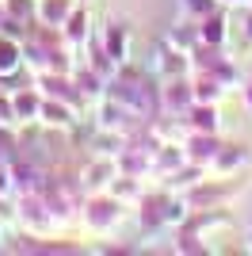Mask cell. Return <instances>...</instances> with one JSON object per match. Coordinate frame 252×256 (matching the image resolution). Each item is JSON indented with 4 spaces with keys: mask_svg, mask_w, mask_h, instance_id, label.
Segmentation results:
<instances>
[{
    "mask_svg": "<svg viewBox=\"0 0 252 256\" xmlns=\"http://www.w3.org/2000/svg\"><path fill=\"white\" fill-rule=\"evenodd\" d=\"M244 107H248V115H252V80H248V88H244Z\"/></svg>",
    "mask_w": 252,
    "mask_h": 256,
    "instance_id": "cell-16",
    "label": "cell"
},
{
    "mask_svg": "<svg viewBox=\"0 0 252 256\" xmlns=\"http://www.w3.org/2000/svg\"><path fill=\"white\" fill-rule=\"evenodd\" d=\"M73 16V0H38V20L46 27H62Z\"/></svg>",
    "mask_w": 252,
    "mask_h": 256,
    "instance_id": "cell-3",
    "label": "cell"
},
{
    "mask_svg": "<svg viewBox=\"0 0 252 256\" xmlns=\"http://www.w3.org/2000/svg\"><path fill=\"white\" fill-rule=\"evenodd\" d=\"M191 126L202 130V134H214V130H218V107L195 100V107H191Z\"/></svg>",
    "mask_w": 252,
    "mask_h": 256,
    "instance_id": "cell-9",
    "label": "cell"
},
{
    "mask_svg": "<svg viewBox=\"0 0 252 256\" xmlns=\"http://www.w3.org/2000/svg\"><path fill=\"white\" fill-rule=\"evenodd\" d=\"M126 46H130L126 42V27L118 20H111L107 23V50H104V58H111L115 65H122L126 62Z\"/></svg>",
    "mask_w": 252,
    "mask_h": 256,
    "instance_id": "cell-4",
    "label": "cell"
},
{
    "mask_svg": "<svg viewBox=\"0 0 252 256\" xmlns=\"http://www.w3.org/2000/svg\"><path fill=\"white\" fill-rule=\"evenodd\" d=\"M38 118L46 122V126H58V130H69V126H73V111H69L65 104H54V100H42Z\"/></svg>",
    "mask_w": 252,
    "mask_h": 256,
    "instance_id": "cell-7",
    "label": "cell"
},
{
    "mask_svg": "<svg viewBox=\"0 0 252 256\" xmlns=\"http://www.w3.org/2000/svg\"><path fill=\"white\" fill-rule=\"evenodd\" d=\"M23 65V46L12 34H0V76H12Z\"/></svg>",
    "mask_w": 252,
    "mask_h": 256,
    "instance_id": "cell-5",
    "label": "cell"
},
{
    "mask_svg": "<svg viewBox=\"0 0 252 256\" xmlns=\"http://www.w3.org/2000/svg\"><path fill=\"white\" fill-rule=\"evenodd\" d=\"M248 146H226V153L218 150V157H214V172H218V176H230L233 168H237V164H248Z\"/></svg>",
    "mask_w": 252,
    "mask_h": 256,
    "instance_id": "cell-6",
    "label": "cell"
},
{
    "mask_svg": "<svg viewBox=\"0 0 252 256\" xmlns=\"http://www.w3.org/2000/svg\"><path fill=\"white\" fill-rule=\"evenodd\" d=\"M12 107H16V122H34L42 111V96L38 92H12Z\"/></svg>",
    "mask_w": 252,
    "mask_h": 256,
    "instance_id": "cell-2",
    "label": "cell"
},
{
    "mask_svg": "<svg viewBox=\"0 0 252 256\" xmlns=\"http://www.w3.org/2000/svg\"><path fill=\"white\" fill-rule=\"evenodd\" d=\"M8 180H12V172H8V168H0V195H8V192H12V184H8Z\"/></svg>",
    "mask_w": 252,
    "mask_h": 256,
    "instance_id": "cell-15",
    "label": "cell"
},
{
    "mask_svg": "<svg viewBox=\"0 0 252 256\" xmlns=\"http://www.w3.org/2000/svg\"><path fill=\"white\" fill-rule=\"evenodd\" d=\"M118 210H122L118 203H104V199H100V203L88 206V226H96V230H107L111 222H118Z\"/></svg>",
    "mask_w": 252,
    "mask_h": 256,
    "instance_id": "cell-10",
    "label": "cell"
},
{
    "mask_svg": "<svg viewBox=\"0 0 252 256\" xmlns=\"http://www.w3.org/2000/svg\"><path fill=\"white\" fill-rule=\"evenodd\" d=\"M222 4H244V0H222Z\"/></svg>",
    "mask_w": 252,
    "mask_h": 256,
    "instance_id": "cell-17",
    "label": "cell"
},
{
    "mask_svg": "<svg viewBox=\"0 0 252 256\" xmlns=\"http://www.w3.org/2000/svg\"><path fill=\"white\" fill-rule=\"evenodd\" d=\"M199 38L206 46H222V42H226V20H222L218 12H210V16L199 20Z\"/></svg>",
    "mask_w": 252,
    "mask_h": 256,
    "instance_id": "cell-8",
    "label": "cell"
},
{
    "mask_svg": "<svg viewBox=\"0 0 252 256\" xmlns=\"http://www.w3.org/2000/svg\"><path fill=\"white\" fill-rule=\"evenodd\" d=\"M184 8L191 12V16H210V12H214V0H184Z\"/></svg>",
    "mask_w": 252,
    "mask_h": 256,
    "instance_id": "cell-14",
    "label": "cell"
},
{
    "mask_svg": "<svg viewBox=\"0 0 252 256\" xmlns=\"http://www.w3.org/2000/svg\"><path fill=\"white\" fill-rule=\"evenodd\" d=\"M62 31H65V38H69V42H76V46L88 38V16H84V8H73V16L62 23Z\"/></svg>",
    "mask_w": 252,
    "mask_h": 256,
    "instance_id": "cell-11",
    "label": "cell"
},
{
    "mask_svg": "<svg viewBox=\"0 0 252 256\" xmlns=\"http://www.w3.org/2000/svg\"><path fill=\"white\" fill-rule=\"evenodd\" d=\"M107 176H115V164H111V160H96L92 164V172L84 168V188H107Z\"/></svg>",
    "mask_w": 252,
    "mask_h": 256,
    "instance_id": "cell-12",
    "label": "cell"
},
{
    "mask_svg": "<svg viewBox=\"0 0 252 256\" xmlns=\"http://www.w3.org/2000/svg\"><path fill=\"white\" fill-rule=\"evenodd\" d=\"M188 150H191V153H188V160L202 168L206 160L214 164V157H218L222 146H218V138H214V134H202V130H195V134H191V142H188Z\"/></svg>",
    "mask_w": 252,
    "mask_h": 256,
    "instance_id": "cell-1",
    "label": "cell"
},
{
    "mask_svg": "<svg viewBox=\"0 0 252 256\" xmlns=\"http://www.w3.org/2000/svg\"><path fill=\"white\" fill-rule=\"evenodd\" d=\"M4 8H8L12 20H31V16H38V4H34V0H4Z\"/></svg>",
    "mask_w": 252,
    "mask_h": 256,
    "instance_id": "cell-13",
    "label": "cell"
}]
</instances>
